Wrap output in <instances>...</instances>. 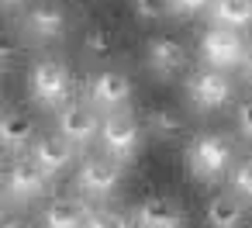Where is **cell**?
Instances as JSON below:
<instances>
[{
    "instance_id": "1",
    "label": "cell",
    "mask_w": 252,
    "mask_h": 228,
    "mask_svg": "<svg viewBox=\"0 0 252 228\" xmlns=\"http://www.w3.org/2000/svg\"><path fill=\"white\" fill-rule=\"evenodd\" d=\"M231 159H235V149H231V142H228L224 135H218V131H200V135H193L190 145H187V166H190V173H193L197 180H204V183L221 180V176L228 173Z\"/></svg>"
},
{
    "instance_id": "2",
    "label": "cell",
    "mask_w": 252,
    "mask_h": 228,
    "mask_svg": "<svg viewBox=\"0 0 252 228\" xmlns=\"http://www.w3.org/2000/svg\"><path fill=\"white\" fill-rule=\"evenodd\" d=\"M28 90H32V97L42 107H56L59 111L73 97V73H69V66L63 59L45 56V59L32 63V69H28Z\"/></svg>"
},
{
    "instance_id": "3",
    "label": "cell",
    "mask_w": 252,
    "mask_h": 228,
    "mask_svg": "<svg viewBox=\"0 0 252 228\" xmlns=\"http://www.w3.org/2000/svg\"><path fill=\"white\" fill-rule=\"evenodd\" d=\"M245 56H249L245 32H231V28H221V25H207L204 28V35H200V59H204V66L228 73V69H242Z\"/></svg>"
},
{
    "instance_id": "4",
    "label": "cell",
    "mask_w": 252,
    "mask_h": 228,
    "mask_svg": "<svg viewBox=\"0 0 252 228\" xmlns=\"http://www.w3.org/2000/svg\"><path fill=\"white\" fill-rule=\"evenodd\" d=\"M100 152L118 159V163H131L138 145H142V125L138 118L125 107V111H111L100 121Z\"/></svg>"
},
{
    "instance_id": "5",
    "label": "cell",
    "mask_w": 252,
    "mask_h": 228,
    "mask_svg": "<svg viewBox=\"0 0 252 228\" xmlns=\"http://www.w3.org/2000/svg\"><path fill=\"white\" fill-rule=\"evenodd\" d=\"M187 97L197 111H221L231 97H235V83L228 73L200 66L187 76Z\"/></svg>"
},
{
    "instance_id": "6",
    "label": "cell",
    "mask_w": 252,
    "mask_h": 228,
    "mask_svg": "<svg viewBox=\"0 0 252 228\" xmlns=\"http://www.w3.org/2000/svg\"><path fill=\"white\" fill-rule=\"evenodd\" d=\"M131 97H135V83L121 69H97L87 80V104H94L100 114L125 111Z\"/></svg>"
},
{
    "instance_id": "7",
    "label": "cell",
    "mask_w": 252,
    "mask_h": 228,
    "mask_svg": "<svg viewBox=\"0 0 252 228\" xmlns=\"http://www.w3.org/2000/svg\"><path fill=\"white\" fill-rule=\"evenodd\" d=\"M100 121H104V114L94 104H83V100H69L66 107L56 111V131L66 142H73L76 149L100 138Z\"/></svg>"
},
{
    "instance_id": "8",
    "label": "cell",
    "mask_w": 252,
    "mask_h": 228,
    "mask_svg": "<svg viewBox=\"0 0 252 228\" xmlns=\"http://www.w3.org/2000/svg\"><path fill=\"white\" fill-rule=\"evenodd\" d=\"M125 180V163L111 159V156H87L80 163V173H76V187L80 194L87 197H111Z\"/></svg>"
},
{
    "instance_id": "9",
    "label": "cell",
    "mask_w": 252,
    "mask_h": 228,
    "mask_svg": "<svg viewBox=\"0 0 252 228\" xmlns=\"http://www.w3.org/2000/svg\"><path fill=\"white\" fill-rule=\"evenodd\" d=\"M49 173L25 152V156H14L11 163H7V173H4V187H7V197L11 200H32V197H38V194H45V187H49Z\"/></svg>"
},
{
    "instance_id": "10",
    "label": "cell",
    "mask_w": 252,
    "mask_h": 228,
    "mask_svg": "<svg viewBox=\"0 0 252 228\" xmlns=\"http://www.w3.org/2000/svg\"><path fill=\"white\" fill-rule=\"evenodd\" d=\"M145 66L156 80H173L187 69V49L173 35H152L145 42Z\"/></svg>"
},
{
    "instance_id": "11",
    "label": "cell",
    "mask_w": 252,
    "mask_h": 228,
    "mask_svg": "<svg viewBox=\"0 0 252 228\" xmlns=\"http://www.w3.org/2000/svg\"><path fill=\"white\" fill-rule=\"evenodd\" d=\"M131 225L135 228H187V214H183L180 200H173L166 194H152L135 204Z\"/></svg>"
},
{
    "instance_id": "12",
    "label": "cell",
    "mask_w": 252,
    "mask_h": 228,
    "mask_svg": "<svg viewBox=\"0 0 252 228\" xmlns=\"http://www.w3.org/2000/svg\"><path fill=\"white\" fill-rule=\"evenodd\" d=\"M28 156H32L49 176H59V173H66V169L73 166V159H76V145L66 142L59 131H52V135H38L35 145L28 149Z\"/></svg>"
},
{
    "instance_id": "13",
    "label": "cell",
    "mask_w": 252,
    "mask_h": 228,
    "mask_svg": "<svg viewBox=\"0 0 252 228\" xmlns=\"http://www.w3.org/2000/svg\"><path fill=\"white\" fill-rule=\"evenodd\" d=\"M0 138H4V149L14 156H25L35 145V121L21 111V107H7L4 118H0Z\"/></svg>"
},
{
    "instance_id": "14",
    "label": "cell",
    "mask_w": 252,
    "mask_h": 228,
    "mask_svg": "<svg viewBox=\"0 0 252 228\" xmlns=\"http://www.w3.org/2000/svg\"><path fill=\"white\" fill-rule=\"evenodd\" d=\"M25 32L35 42H56L66 35V11L56 4H35L25 14Z\"/></svg>"
},
{
    "instance_id": "15",
    "label": "cell",
    "mask_w": 252,
    "mask_h": 228,
    "mask_svg": "<svg viewBox=\"0 0 252 228\" xmlns=\"http://www.w3.org/2000/svg\"><path fill=\"white\" fill-rule=\"evenodd\" d=\"M90 211L94 207H87V200L80 197H56L42 211V228H83Z\"/></svg>"
},
{
    "instance_id": "16",
    "label": "cell",
    "mask_w": 252,
    "mask_h": 228,
    "mask_svg": "<svg viewBox=\"0 0 252 228\" xmlns=\"http://www.w3.org/2000/svg\"><path fill=\"white\" fill-rule=\"evenodd\" d=\"M204 218H207V228H242L245 225V200L231 190L214 194L204 207Z\"/></svg>"
},
{
    "instance_id": "17",
    "label": "cell",
    "mask_w": 252,
    "mask_h": 228,
    "mask_svg": "<svg viewBox=\"0 0 252 228\" xmlns=\"http://www.w3.org/2000/svg\"><path fill=\"white\" fill-rule=\"evenodd\" d=\"M211 25H221L231 32H249L252 28V0H214Z\"/></svg>"
},
{
    "instance_id": "18",
    "label": "cell",
    "mask_w": 252,
    "mask_h": 228,
    "mask_svg": "<svg viewBox=\"0 0 252 228\" xmlns=\"http://www.w3.org/2000/svg\"><path fill=\"white\" fill-rule=\"evenodd\" d=\"M145 128H149L152 135H159V138H173V135L183 128V114H180V107H173V104H156V107H149V114H145Z\"/></svg>"
},
{
    "instance_id": "19",
    "label": "cell",
    "mask_w": 252,
    "mask_h": 228,
    "mask_svg": "<svg viewBox=\"0 0 252 228\" xmlns=\"http://www.w3.org/2000/svg\"><path fill=\"white\" fill-rule=\"evenodd\" d=\"M83 49H87V56H94V59H107L111 49H114V35H111V28H104V25L87 28V35H83Z\"/></svg>"
},
{
    "instance_id": "20",
    "label": "cell",
    "mask_w": 252,
    "mask_h": 228,
    "mask_svg": "<svg viewBox=\"0 0 252 228\" xmlns=\"http://www.w3.org/2000/svg\"><path fill=\"white\" fill-rule=\"evenodd\" d=\"M83 228H135L128 214L114 211V207H94Z\"/></svg>"
},
{
    "instance_id": "21",
    "label": "cell",
    "mask_w": 252,
    "mask_h": 228,
    "mask_svg": "<svg viewBox=\"0 0 252 228\" xmlns=\"http://www.w3.org/2000/svg\"><path fill=\"white\" fill-rule=\"evenodd\" d=\"M231 194H238L242 200H252V156L235 166V173H231Z\"/></svg>"
},
{
    "instance_id": "22",
    "label": "cell",
    "mask_w": 252,
    "mask_h": 228,
    "mask_svg": "<svg viewBox=\"0 0 252 228\" xmlns=\"http://www.w3.org/2000/svg\"><path fill=\"white\" fill-rule=\"evenodd\" d=\"M169 14H200V11H211L214 0H162Z\"/></svg>"
},
{
    "instance_id": "23",
    "label": "cell",
    "mask_w": 252,
    "mask_h": 228,
    "mask_svg": "<svg viewBox=\"0 0 252 228\" xmlns=\"http://www.w3.org/2000/svg\"><path fill=\"white\" fill-rule=\"evenodd\" d=\"M131 4V14L138 18V21H156L159 14H162V0H128Z\"/></svg>"
},
{
    "instance_id": "24",
    "label": "cell",
    "mask_w": 252,
    "mask_h": 228,
    "mask_svg": "<svg viewBox=\"0 0 252 228\" xmlns=\"http://www.w3.org/2000/svg\"><path fill=\"white\" fill-rule=\"evenodd\" d=\"M235 125H238V131L252 142V97H242L238 100V111H235Z\"/></svg>"
},
{
    "instance_id": "25",
    "label": "cell",
    "mask_w": 252,
    "mask_h": 228,
    "mask_svg": "<svg viewBox=\"0 0 252 228\" xmlns=\"http://www.w3.org/2000/svg\"><path fill=\"white\" fill-rule=\"evenodd\" d=\"M242 73H245V80L252 83V45H249V56H245V66H242Z\"/></svg>"
},
{
    "instance_id": "26",
    "label": "cell",
    "mask_w": 252,
    "mask_h": 228,
    "mask_svg": "<svg viewBox=\"0 0 252 228\" xmlns=\"http://www.w3.org/2000/svg\"><path fill=\"white\" fill-rule=\"evenodd\" d=\"M4 228H21V218L18 214H4Z\"/></svg>"
},
{
    "instance_id": "27",
    "label": "cell",
    "mask_w": 252,
    "mask_h": 228,
    "mask_svg": "<svg viewBox=\"0 0 252 228\" xmlns=\"http://www.w3.org/2000/svg\"><path fill=\"white\" fill-rule=\"evenodd\" d=\"M4 4H7V7H18V4H25V0H4Z\"/></svg>"
}]
</instances>
